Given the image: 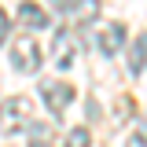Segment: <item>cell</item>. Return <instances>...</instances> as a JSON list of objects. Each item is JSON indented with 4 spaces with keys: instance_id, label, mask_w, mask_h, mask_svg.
I'll list each match as a JSON object with an SVG mask.
<instances>
[{
    "instance_id": "cell-12",
    "label": "cell",
    "mask_w": 147,
    "mask_h": 147,
    "mask_svg": "<svg viewBox=\"0 0 147 147\" xmlns=\"http://www.w3.org/2000/svg\"><path fill=\"white\" fill-rule=\"evenodd\" d=\"M52 4H66V0H52Z\"/></svg>"
},
{
    "instance_id": "cell-11",
    "label": "cell",
    "mask_w": 147,
    "mask_h": 147,
    "mask_svg": "<svg viewBox=\"0 0 147 147\" xmlns=\"http://www.w3.org/2000/svg\"><path fill=\"white\" fill-rule=\"evenodd\" d=\"M7 26H11V22H7V15H4V11H0V44H4V40H7Z\"/></svg>"
},
{
    "instance_id": "cell-4",
    "label": "cell",
    "mask_w": 147,
    "mask_h": 147,
    "mask_svg": "<svg viewBox=\"0 0 147 147\" xmlns=\"http://www.w3.org/2000/svg\"><path fill=\"white\" fill-rule=\"evenodd\" d=\"M121 44H125V26H121V22H107V26L96 33V48L103 55H118Z\"/></svg>"
},
{
    "instance_id": "cell-10",
    "label": "cell",
    "mask_w": 147,
    "mask_h": 147,
    "mask_svg": "<svg viewBox=\"0 0 147 147\" xmlns=\"http://www.w3.org/2000/svg\"><path fill=\"white\" fill-rule=\"evenodd\" d=\"M88 144H92L88 129H70V136H66V144H63V147H88Z\"/></svg>"
},
{
    "instance_id": "cell-8",
    "label": "cell",
    "mask_w": 147,
    "mask_h": 147,
    "mask_svg": "<svg viewBox=\"0 0 147 147\" xmlns=\"http://www.w3.org/2000/svg\"><path fill=\"white\" fill-rule=\"evenodd\" d=\"M144 66H147V33H140L132 52H129V74H140Z\"/></svg>"
},
{
    "instance_id": "cell-6",
    "label": "cell",
    "mask_w": 147,
    "mask_h": 147,
    "mask_svg": "<svg viewBox=\"0 0 147 147\" xmlns=\"http://www.w3.org/2000/svg\"><path fill=\"white\" fill-rule=\"evenodd\" d=\"M96 15H99V0H74V7H70L74 26H88V22H96Z\"/></svg>"
},
{
    "instance_id": "cell-1",
    "label": "cell",
    "mask_w": 147,
    "mask_h": 147,
    "mask_svg": "<svg viewBox=\"0 0 147 147\" xmlns=\"http://www.w3.org/2000/svg\"><path fill=\"white\" fill-rule=\"evenodd\" d=\"M40 44L37 40H30V37H22V40H15L11 44V70L15 74H37L40 70Z\"/></svg>"
},
{
    "instance_id": "cell-2",
    "label": "cell",
    "mask_w": 147,
    "mask_h": 147,
    "mask_svg": "<svg viewBox=\"0 0 147 147\" xmlns=\"http://www.w3.org/2000/svg\"><path fill=\"white\" fill-rule=\"evenodd\" d=\"M30 121V99L26 96H11L0 103V132H15Z\"/></svg>"
},
{
    "instance_id": "cell-7",
    "label": "cell",
    "mask_w": 147,
    "mask_h": 147,
    "mask_svg": "<svg viewBox=\"0 0 147 147\" xmlns=\"http://www.w3.org/2000/svg\"><path fill=\"white\" fill-rule=\"evenodd\" d=\"M70 30H59V37H55V66L59 70H70L74 66V52H70Z\"/></svg>"
},
{
    "instance_id": "cell-9",
    "label": "cell",
    "mask_w": 147,
    "mask_h": 147,
    "mask_svg": "<svg viewBox=\"0 0 147 147\" xmlns=\"http://www.w3.org/2000/svg\"><path fill=\"white\" fill-rule=\"evenodd\" d=\"M30 147H52V129L48 125H30Z\"/></svg>"
},
{
    "instance_id": "cell-5",
    "label": "cell",
    "mask_w": 147,
    "mask_h": 147,
    "mask_svg": "<svg viewBox=\"0 0 147 147\" xmlns=\"http://www.w3.org/2000/svg\"><path fill=\"white\" fill-rule=\"evenodd\" d=\"M18 22H22V26H30V30H44V26H48V15H44V7H40V4L26 0V4H18Z\"/></svg>"
},
{
    "instance_id": "cell-3",
    "label": "cell",
    "mask_w": 147,
    "mask_h": 147,
    "mask_svg": "<svg viewBox=\"0 0 147 147\" xmlns=\"http://www.w3.org/2000/svg\"><path fill=\"white\" fill-rule=\"evenodd\" d=\"M40 96H44L52 114H63L74 103V85H66V81H40Z\"/></svg>"
}]
</instances>
